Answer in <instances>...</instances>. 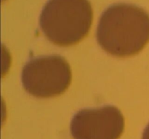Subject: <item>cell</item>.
Segmentation results:
<instances>
[{"label": "cell", "instance_id": "cell-1", "mask_svg": "<svg viewBox=\"0 0 149 139\" xmlns=\"http://www.w3.org/2000/svg\"><path fill=\"white\" fill-rule=\"evenodd\" d=\"M97 39L102 49L114 56L137 54L149 42V14L132 4L112 5L100 17Z\"/></svg>", "mask_w": 149, "mask_h": 139}, {"label": "cell", "instance_id": "cell-2", "mask_svg": "<svg viewBox=\"0 0 149 139\" xmlns=\"http://www.w3.org/2000/svg\"><path fill=\"white\" fill-rule=\"evenodd\" d=\"M93 20V11L89 0H49L39 22L49 41L67 47L87 37Z\"/></svg>", "mask_w": 149, "mask_h": 139}, {"label": "cell", "instance_id": "cell-3", "mask_svg": "<svg viewBox=\"0 0 149 139\" xmlns=\"http://www.w3.org/2000/svg\"><path fill=\"white\" fill-rule=\"evenodd\" d=\"M68 62L58 55L29 61L22 71V83L28 93L38 98H51L63 94L71 83Z\"/></svg>", "mask_w": 149, "mask_h": 139}, {"label": "cell", "instance_id": "cell-4", "mask_svg": "<svg viewBox=\"0 0 149 139\" xmlns=\"http://www.w3.org/2000/svg\"><path fill=\"white\" fill-rule=\"evenodd\" d=\"M125 126L120 110L106 106L79 111L71 121V133L74 139H119Z\"/></svg>", "mask_w": 149, "mask_h": 139}, {"label": "cell", "instance_id": "cell-5", "mask_svg": "<svg viewBox=\"0 0 149 139\" xmlns=\"http://www.w3.org/2000/svg\"><path fill=\"white\" fill-rule=\"evenodd\" d=\"M142 139H149V124L146 127L145 130H144L143 133Z\"/></svg>", "mask_w": 149, "mask_h": 139}]
</instances>
